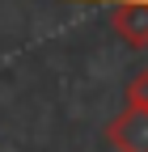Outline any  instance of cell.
Returning <instances> with one entry per match:
<instances>
[{
  "label": "cell",
  "mask_w": 148,
  "mask_h": 152,
  "mask_svg": "<svg viewBox=\"0 0 148 152\" xmlns=\"http://www.w3.org/2000/svg\"><path fill=\"white\" fill-rule=\"evenodd\" d=\"M106 144L114 152H148V110L127 106L106 123Z\"/></svg>",
  "instance_id": "cell-2"
},
{
  "label": "cell",
  "mask_w": 148,
  "mask_h": 152,
  "mask_svg": "<svg viewBox=\"0 0 148 152\" xmlns=\"http://www.w3.org/2000/svg\"><path fill=\"white\" fill-rule=\"evenodd\" d=\"M110 9V26L127 47H148V0H93Z\"/></svg>",
  "instance_id": "cell-1"
},
{
  "label": "cell",
  "mask_w": 148,
  "mask_h": 152,
  "mask_svg": "<svg viewBox=\"0 0 148 152\" xmlns=\"http://www.w3.org/2000/svg\"><path fill=\"white\" fill-rule=\"evenodd\" d=\"M127 106L148 110V68H144V72H136L131 80H127Z\"/></svg>",
  "instance_id": "cell-3"
}]
</instances>
